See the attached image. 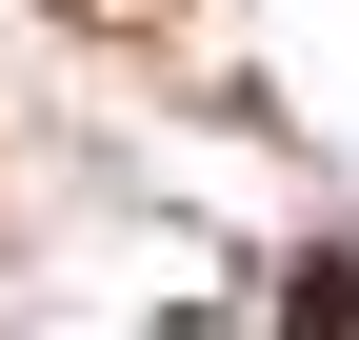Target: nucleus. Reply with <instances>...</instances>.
<instances>
[{"instance_id":"1","label":"nucleus","mask_w":359,"mask_h":340,"mask_svg":"<svg viewBox=\"0 0 359 340\" xmlns=\"http://www.w3.org/2000/svg\"><path fill=\"white\" fill-rule=\"evenodd\" d=\"M40 20H100V40H180V0H40Z\"/></svg>"}]
</instances>
